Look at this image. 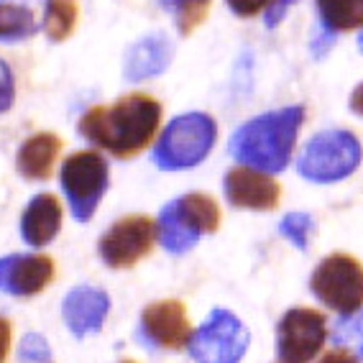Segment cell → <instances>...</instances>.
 I'll return each instance as SVG.
<instances>
[{
  "mask_svg": "<svg viewBox=\"0 0 363 363\" xmlns=\"http://www.w3.org/2000/svg\"><path fill=\"white\" fill-rule=\"evenodd\" d=\"M162 123V105L149 95H125L113 105L90 108L79 121V136L118 159L136 156L151 143Z\"/></svg>",
  "mask_w": 363,
  "mask_h": 363,
  "instance_id": "1",
  "label": "cell"
},
{
  "mask_svg": "<svg viewBox=\"0 0 363 363\" xmlns=\"http://www.w3.org/2000/svg\"><path fill=\"white\" fill-rule=\"evenodd\" d=\"M302 121H305L302 105L266 113L240 125L230 138L228 149L235 162H240L246 169H256L264 174H279L292 159Z\"/></svg>",
  "mask_w": 363,
  "mask_h": 363,
  "instance_id": "2",
  "label": "cell"
},
{
  "mask_svg": "<svg viewBox=\"0 0 363 363\" xmlns=\"http://www.w3.org/2000/svg\"><path fill=\"white\" fill-rule=\"evenodd\" d=\"M220 225V208L208 195L192 192L169 202L159 215L156 233L169 253H184L195 246L200 235L215 233Z\"/></svg>",
  "mask_w": 363,
  "mask_h": 363,
  "instance_id": "3",
  "label": "cell"
},
{
  "mask_svg": "<svg viewBox=\"0 0 363 363\" xmlns=\"http://www.w3.org/2000/svg\"><path fill=\"white\" fill-rule=\"evenodd\" d=\"M215 138H218V125L205 113H187L174 118L154 146L156 167L167 172L197 167L213 151Z\"/></svg>",
  "mask_w": 363,
  "mask_h": 363,
  "instance_id": "4",
  "label": "cell"
},
{
  "mask_svg": "<svg viewBox=\"0 0 363 363\" xmlns=\"http://www.w3.org/2000/svg\"><path fill=\"white\" fill-rule=\"evenodd\" d=\"M361 164V143L348 130H325L312 136L299 156V174L318 184L340 182Z\"/></svg>",
  "mask_w": 363,
  "mask_h": 363,
  "instance_id": "5",
  "label": "cell"
},
{
  "mask_svg": "<svg viewBox=\"0 0 363 363\" xmlns=\"http://www.w3.org/2000/svg\"><path fill=\"white\" fill-rule=\"evenodd\" d=\"M59 184L67 195L72 215L87 223L108 189V162L98 151H77L62 164Z\"/></svg>",
  "mask_w": 363,
  "mask_h": 363,
  "instance_id": "6",
  "label": "cell"
},
{
  "mask_svg": "<svg viewBox=\"0 0 363 363\" xmlns=\"http://www.w3.org/2000/svg\"><path fill=\"white\" fill-rule=\"evenodd\" d=\"M310 286L325 307L353 315L363 307V264L345 253H333L315 269Z\"/></svg>",
  "mask_w": 363,
  "mask_h": 363,
  "instance_id": "7",
  "label": "cell"
},
{
  "mask_svg": "<svg viewBox=\"0 0 363 363\" xmlns=\"http://www.w3.org/2000/svg\"><path fill=\"white\" fill-rule=\"evenodd\" d=\"M251 335L228 310H213L208 323L189 335V356L197 363H238L246 356Z\"/></svg>",
  "mask_w": 363,
  "mask_h": 363,
  "instance_id": "8",
  "label": "cell"
},
{
  "mask_svg": "<svg viewBox=\"0 0 363 363\" xmlns=\"http://www.w3.org/2000/svg\"><path fill=\"white\" fill-rule=\"evenodd\" d=\"M328 330L320 312L297 307L281 318L277 328V356L279 363H310L323 348Z\"/></svg>",
  "mask_w": 363,
  "mask_h": 363,
  "instance_id": "9",
  "label": "cell"
},
{
  "mask_svg": "<svg viewBox=\"0 0 363 363\" xmlns=\"http://www.w3.org/2000/svg\"><path fill=\"white\" fill-rule=\"evenodd\" d=\"M156 223L143 215H130L108 228L100 238V259L111 269H128L149 256L156 240Z\"/></svg>",
  "mask_w": 363,
  "mask_h": 363,
  "instance_id": "10",
  "label": "cell"
},
{
  "mask_svg": "<svg viewBox=\"0 0 363 363\" xmlns=\"http://www.w3.org/2000/svg\"><path fill=\"white\" fill-rule=\"evenodd\" d=\"M187 310L177 299L154 302L141 315V337L154 348H182L189 343Z\"/></svg>",
  "mask_w": 363,
  "mask_h": 363,
  "instance_id": "11",
  "label": "cell"
},
{
  "mask_svg": "<svg viewBox=\"0 0 363 363\" xmlns=\"http://www.w3.org/2000/svg\"><path fill=\"white\" fill-rule=\"evenodd\" d=\"M54 279V261L49 256H3L0 259V292L13 297H33Z\"/></svg>",
  "mask_w": 363,
  "mask_h": 363,
  "instance_id": "12",
  "label": "cell"
},
{
  "mask_svg": "<svg viewBox=\"0 0 363 363\" xmlns=\"http://www.w3.org/2000/svg\"><path fill=\"white\" fill-rule=\"evenodd\" d=\"M225 197L235 208L272 210L279 202V184L256 169H230L225 174Z\"/></svg>",
  "mask_w": 363,
  "mask_h": 363,
  "instance_id": "13",
  "label": "cell"
},
{
  "mask_svg": "<svg viewBox=\"0 0 363 363\" xmlns=\"http://www.w3.org/2000/svg\"><path fill=\"white\" fill-rule=\"evenodd\" d=\"M111 310V299L98 286H74L65 297L62 318L77 337L98 333Z\"/></svg>",
  "mask_w": 363,
  "mask_h": 363,
  "instance_id": "14",
  "label": "cell"
},
{
  "mask_svg": "<svg viewBox=\"0 0 363 363\" xmlns=\"http://www.w3.org/2000/svg\"><path fill=\"white\" fill-rule=\"evenodd\" d=\"M172 41L164 33H151L130 46L123 62V74L128 82H143L162 74L172 62Z\"/></svg>",
  "mask_w": 363,
  "mask_h": 363,
  "instance_id": "15",
  "label": "cell"
},
{
  "mask_svg": "<svg viewBox=\"0 0 363 363\" xmlns=\"http://www.w3.org/2000/svg\"><path fill=\"white\" fill-rule=\"evenodd\" d=\"M59 228H62V205L54 195L44 192L36 195L28 202L23 220H21V235L28 246L41 248L57 238Z\"/></svg>",
  "mask_w": 363,
  "mask_h": 363,
  "instance_id": "16",
  "label": "cell"
},
{
  "mask_svg": "<svg viewBox=\"0 0 363 363\" xmlns=\"http://www.w3.org/2000/svg\"><path fill=\"white\" fill-rule=\"evenodd\" d=\"M62 151V138L54 133H36L18 149L16 167L26 179H46Z\"/></svg>",
  "mask_w": 363,
  "mask_h": 363,
  "instance_id": "17",
  "label": "cell"
},
{
  "mask_svg": "<svg viewBox=\"0 0 363 363\" xmlns=\"http://www.w3.org/2000/svg\"><path fill=\"white\" fill-rule=\"evenodd\" d=\"M318 13L325 33L363 28V0H318Z\"/></svg>",
  "mask_w": 363,
  "mask_h": 363,
  "instance_id": "18",
  "label": "cell"
},
{
  "mask_svg": "<svg viewBox=\"0 0 363 363\" xmlns=\"http://www.w3.org/2000/svg\"><path fill=\"white\" fill-rule=\"evenodd\" d=\"M36 18L28 8L0 3V41H23L36 33Z\"/></svg>",
  "mask_w": 363,
  "mask_h": 363,
  "instance_id": "19",
  "label": "cell"
},
{
  "mask_svg": "<svg viewBox=\"0 0 363 363\" xmlns=\"http://www.w3.org/2000/svg\"><path fill=\"white\" fill-rule=\"evenodd\" d=\"M77 26V6L72 0H49L44 11V31L52 41L69 39Z\"/></svg>",
  "mask_w": 363,
  "mask_h": 363,
  "instance_id": "20",
  "label": "cell"
},
{
  "mask_svg": "<svg viewBox=\"0 0 363 363\" xmlns=\"http://www.w3.org/2000/svg\"><path fill=\"white\" fill-rule=\"evenodd\" d=\"M167 11H172L177 18V26L182 33H192L208 16L210 0H159Z\"/></svg>",
  "mask_w": 363,
  "mask_h": 363,
  "instance_id": "21",
  "label": "cell"
},
{
  "mask_svg": "<svg viewBox=\"0 0 363 363\" xmlns=\"http://www.w3.org/2000/svg\"><path fill=\"white\" fill-rule=\"evenodd\" d=\"M279 230L289 243H294L297 248L305 251L307 243H310V238H312V233H315V220H312L307 213H292L281 220Z\"/></svg>",
  "mask_w": 363,
  "mask_h": 363,
  "instance_id": "22",
  "label": "cell"
},
{
  "mask_svg": "<svg viewBox=\"0 0 363 363\" xmlns=\"http://www.w3.org/2000/svg\"><path fill=\"white\" fill-rule=\"evenodd\" d=\"M333 340L340 345H353L358 350V358H363V310L353 312L350 318L340 320L335 325Z\"/></svg>",
  "mask_w": 363,
  "mask_h": 363,
  "instance_id": "23",
  "label": "cell"
},
{
  "mask_svg": "<svg viewBox=\"0 0 363 363\" xmlns=\"http://www.w3.org/2000/svg\"><path fill=\"white\" fill-rule=\"evenodd\" d=\"M18 356L28 363H49L52 361V348H49L44 335H39V333H28L18 345Z\"/></svg>",
  "mask_w": 363,
  "mask_h": 363,
  "instance_id": "24",
  "label": "cell"
},
{
  "mask_svg": "<svg viewBox=\"0 0 363 363\" xmlns=\"http://www.w3.org/2000/svg\"><path fill=\"white\" fill-rule=\"evenodd\" d=\"M16 100V82L11 67L0 59V113H6Z\"/></svg>",
  "mask_w": 363,
  "mask_h": 363,
  "instance_id": "25",
  "label": "cell"
},
{
  "mask_svg": "<svg viewBox=\"0 0 363 363\" xmlns=\"http://www.w3.org/2000/svg\"><path fill=\"white\" fill-rule=\"evenodd\" d=\"M269 6H272V0H228V8H230L235 16H243V18L256 16L259 11H264V8H269Z\"/></svg>",
  "mask_w": 363,
  "mask_h": 363,
  "instance_id": "26",
  "label": "cell"
},
{
  "mask_svg": "<svg viewBox=\"0 0 363 363\" xmlns=\"http://www.w3.org/2000/svg\"><path fill=\"white\" fill-rule=\"evenodd\" d=\"M294 0H272V6L266 8V26L274 28L277 23H279L281 18H284L286 8L292 6Z\"/></svg>",
  "mask_w": 363,
  "mask_h": 363,
  "instance_id": "27",
  "label": "cell"
},
{
  "mask_svg": "<svg viewBox=\"0 0 363 363\" xmlns=\"http://www.w3.org/2000/svg\"><path fill=\"white\" fill-rule=\"evenodd\" d=\"M320 363H358V361L350 350L335 348V350H330V353H325V356L320 358Z\"/></svg>",
  "mask_w": 363,
  "mask_h": 363,
  "instance_id": "28",
  "label": "cell"
},
{
  "mask_svg": "<svg viewBox=\"0 0 363 363\" xmlns=\"http://www.w3.org/2000/svg\"><path fill=\"white\" fill-rule=\"evenodd\" d=\"M8 348H11V325H8V320L0 318V363L6 361Z\"/></svg>",
  "mask_w": 363,
  "mask_h": 363,
  "instance_id": "29",
  "label": "cell"
},
{
  "mask_svg": "<svg viewBox=\"0 0 363 363\" xmlns=\"http://www.w3.org/2000/svg\"><path fill=\"white\" fill-rule=\"evenodd\" d=\"M350 111L356 113V116H363V82L350 95Z\"/></svg>",
  "mask_w": 363,
  "mask_h": 363,
  "instance_id": "30",
  "label": "cell"
},
{
  "mask_svg": "<svg viewBox=\"0 0 363 363\" xmlns=\"http://www.w3.org/2000/svg\"><path fill=\"white\" fill-rule=\"evenodd\" d=\"M358 49H361V52H363V31L358 33Z\"/></svg>",
  "mask_w": 363,
  "mask_h": 363,
  "instance_id": "31",
  "label": "cell"
}]
</instances>
